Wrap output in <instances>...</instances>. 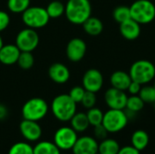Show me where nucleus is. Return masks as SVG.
Instances as JSON below:
<instances>
[{
  "mask_svg": "<svg viewBox=\"0 0 155 154\" xmlns=\"http://www.w3.org/2000/svg\"><path fill=\"white\" fill-rule=\"evenodd\" d=\"M67 20L74 25H83L92 15L89 0H68L64 10Z\"/></svg>",
  "mask_w": 155,
  "mask_h": 154,
  "instance_id": "obj_1",
  "label": "nucleus"
},
{
  "mask_svg": "<svg viewBox=\"0 0 155 154\" xmlns=\"http://www.w3.org/2000/svg\"><path fill=\"white\" fill-rule=\"evenodd\" d=\"M76 103L69 94H59L55 96L51 103L54 116L61 122H69L76 113Z\"/></svg>",
  "mask_w": 155,
  "mask_h": 154,
  "instance_id": "obj_2",
  "label": "nucleus"
},
{
  "mask_svg": "<svg viewBox=\"0 0 155 154\" xmlns=\"http://www.w3.org/2000/svg\"><path fill=\"white\" fill-rule=\"evenodd\" d=\"M129 74L132 81L142 85L148 84L155 78V65L149 60L140 59L135 61L130 67Z\"/></svg>",
  "mask_w": 155,
  "mask_h": 154,
  "instance_id": "obj_3",
  "label": "nucleus"
},
{
  "mask_svg": "<svg viewBox=\"0 0 155 154\" xmlns=\"http://www.w3.org/2000/svg\"><path fill=\"white\" fill-rule=\"evenodd\" d=\"M131 18L142 25L152 23L155 19V5L151 0H136L130 6Z\"/></svg>",
  "mask_w": 155,
  "mask_h": 154,
  "instance_id": "obj_4",
  "label": "nucleus"
},
{
  "mask_svg": "<svg viewBox=\"0 0 155 154\" xmlns=\"http://www.w3.org/2000/svg\"><path fill=\"white\" fill-rule=\"evenodd\" d=\"M128 123L129 119L124 110L109 109L104 113L102 124L109 133H117L123 131Z\"/></svg>",
  "mask_w": 155,
  "mask_h": 154,
  "instance_id": "obj_5",
  "label": "nucleus"
},
{
  "mask_svg": "<svg viewBox=\"0 0 155 154\" xmlns=\"http://www.w3.org/2000/svg\"><path fill=\"white\" fill-rule=\"evenodd\" d=\"M48 104L45 100L35 97L26 101L22 107V116L25 120L38 122L45 118L48 113Z\"/></svg>",
  "mask_w": 155,
  "mask_h": 154,
  "instance_id": "obj_6",
  "label": "nucleus"
},
{
  "mask_svg": "<svg viewBox=\"0 0 155 154\" xmlns=\"http://www.w3.org/2000/svg\"><path fill=\"white\" fill-rule=\"evenodd\" d=\"M22 20L27 27L35 30L45 26L50 17L45 8L41 6H29L22 13Z\"/></svg>",
  "mask_w": 155,
  "mask_h": 154,
  "instance_id": "obj_7",
  "label": "nucleus"
},
{
  "mask_svg": "<svg viewBox=\"0 0 155 154\" xmlns=\"http://www.w3.org/2000/svg\"><path fill=\"white\" fill-rule=\"evenodd\" d=\"M77 139V133L71 126H63L54 133V143L61 151H69L72 150Z\"/></svg>",
  "mask_w": 155,
  "mask_h": 154,
  "instance_id": "obj_8",
  "label": "nucleus"
},
{
  "mask_svg": "<svg viewBox=\"0 0 155 154\" xmlns=\"http://www.w3.org/2000/svg\"><path fill=\"white\" fill-rule=\"evenodd\" d=\"M39 44V35L35 29L25 28L21 30L15 38V45L21 52H33Z\"/></svg>",
  "mask_w": 155,
  "mask_h": 154,
  "instance_id": "obj_9",
  "label": "nucleus"
},
{
  "mask_svg": "<svg viewBox=\"0 0 155 154\" xmlns=\"http://www.w3.org/2000/svg\"><path fill=\"white\" fill-rule=\"evenodd\" d=\"M128 96L124 91L111 87L104 93V102L109 109L124 110Z\"/></svg>",
  "mask_w": 155,
  "mask_h": 154,
  "instance_id": "obj_10",
  "label": "nucleus"
},
{
  "mask_svg": "<svg viewBox=\"0 0 155 154\" xmlns=\"http://www.w3.org/2000/svg\"><path fill=\"white\" fill-rule=\"evenodd\" d=\"M82 84V86L85 89V91L96 93L104 85V76L99 70L92 68L84 73Z\"/></svg>",
  "mask_w": 155,
  "mask_h": 154,
  "instance_id": "obj_11",
  "label": "nucleus"
},
{
  "mask_svg": "<svg viewBox=\"0 0 155 154\" xmlns=\"http://www.w3.org/2000/svg\"><path fill=\"white\" fill-rule=\"evenodd\" d=\"M87 46L85 42L78 37L71 39L66 45V56L67 58L74 63L80 62L85 55Z\"/></svg>",
  "mask_w": 155,
  "mask_h": 154,
  "instance_id": "obj_12",
  "label": "nucleus"
},
{
  "mask_svg": "<svg viewBox=\"0 0 155 154\" xmlns=\"http://www.w3.org/2000/svg\"><path fill=\"white\" fill-rule=\"evenodd\" d=\"M19 131L23 137L28 142H37L43 133L38 122L24 119L19 124Z\"/></svg>",
  "mask_w": 155,
  "mask_h": 154,
  "instance_id": "obj_13",
  "label": "nucleus"
},
{
  "mask_svg": "<svg viewBox=\"0 0 155 154\" xmlns=\"http://www.w3.org/2000/svg\"><path fill=\"white\" fill-rule=\"evenodd\" d=\"M98 142L92 136H82L72 148L73 154H95L98 152Z\"/></svg>",
  "mask_w": 155,
  "mask_h": 154,
  "instance_id": "obj_14",
  "label": "nucleus"
},
{
  "mask_svg": "<svg viewBox=\"0 0 155 154\" xmlns=\"http://www.w3.org/2000/svg\"><path fill=\"white\" fill-rule=\"evenodd\" d=\"M119 25H120L119 26L120 34L124 39L128 41L136 40L142 33L141 25L136 21H134L133 18H130Z\"/></svg>",
  "mask_w": 155,
  "mask_h": 154,
  "instance_id": "obj_15",
  "label": "nucleus"
},
{
  "mask_svg": "<svg viewBox=\"0 0 155 154\" xmlns=\"http://www.w3.org/2000/svg\"><path fill=\"white\" fill-rule=\"evenodd\" d=\"M48 75L54 83L63 84L68 82L70 78V71L64 64L61 63H55L49 67Z\"/></svg>",
  "mask_w": 155,
  "mask_h": 154,
  "instance_id": "obj_16",
  "label": "nucleus"
},
{
  "mask_svg": "<svg viewBox=\"0 0 155 154\" xmlns=\"http://www.w3.org/2000/svg\"><path fill=\"white\" fill-rule=\"evenodd\" d=\"M21 51L13 44H4L0 49V63L5 65H12L17 63Z\"/></svg>",
  "mask_w": 155,
  "mask_h": 154,
  "instance_id": "obj_17",
  "label": "nucleus"
},
{
  "mask_svg": "<svg viewBox=\"0 0 155 154\" xmlns=\"http://www.w3.org/2000/svg\"><path fill=\"white\" fill-rule=\"evenodd\" d=\"M132 82V78L129 74V73H126L124 71H115L112 74L110 77V84L112 87L122 90V91H127L129 84Z\"/></svg>",
  "mask_w": 155,
  "mask_h": 154,
  "instance_id": "obj_18",
  "label": "nucleus"
},
{
  "mask_svg": "<svg viewBox=\"0 0 155 154\" xmlns=\"http://www.w3.org/2000/svg\"><path fill=\"white\" fill-rule=\"evenodd\" d=\"M150 143V136L144 130H137L131 136V145L140 152L145 150Z\"/></svg>",
  "mask_w": 155,
  "mask_h": 154,
  "instance_id": "obj_19",
  "label": "nucleus"
},
{
  "mask_svg": "<svg viewBox=\"0 0 155 154\" xmlns=\"http://www.w3.org/2000/svg\"><path fill=\"white\" fill-rule=\"evenodd\" d=\"M84 30V32L92 36H96L99 35L103 30H104V24L103 22L97 18V17H94V16H90L83 25Z\"/></svg>",
  "mask_w": 155,
  "mask_h": 154,
  "instance_id": "obj_20",
  "label": "nucleus"
},
{
  "mask_svg": "<svg viewBox=\"0 0 155 154\" xmlns=\"http://www.w3.org/2000/svg\"><path fill=\"white\" fill-rule=\"evenodd\" d=\"M69 122L71 123V127L77 133L85 132L90 126V123H89V121L85 113H75Z\"/></svg>",
  "mask_w": 155,
  "mask_h": 154,
  "instance_id": "obj_21",
  "label": "nucleus"
},
{
  "mask_svg": "<svg viewBox=\"0 0 155 154\" xmlns=\"http://www.w3.org/2000/svg\"><path fill=\"white\" fill-rule=\"evenodd\" d=\"M120 149V143L115 139L111 138L101 141L98 145V152L101 154H117Z\"/></svg>",
  "mask_w": 155,
  "mask_h": 154,
  "instance_id": "obj_22",
  "label": "nucleus"
},
{
  "mask_svg": "<svg viewBox=\"0 0 155 154\" xmlns=\"http://www.w3.org/2000/svg\"><path fill=\"white\" fill-rule=\"evenodd\" d=\"M34 154H61V150L53 143L43 141L34 147Z\"/></svg>",
  "mask_w": 155,
  "mask_h": 154,
  "instance_id": "obj_23",
  "label": "nucleus"
},
{
  "mask_svg": "<svg viewBox=\"0 0 155 154\" xmlns=\"http://www.w3.org/2000/svg\"><path fill=\"white\" fill-rule=\"evenodd\" d=\"M45 9L50 18H58L64 14L65 5L61 0H54L48 4Z\"/></svg>",
  "mask_w": 155,
  "mask_h": 154,
  "instance_id": "obj_24",
  "label": "nucleus"
},
{
  "mask_svg": "<svg viewBox=\"0 0 155 154\" xmlns=\"http://www.w3.org/2000/svg\"><path fill=\"white\" fill-rule=\"evenodd\" d=\"M144 104H145L144 102L141 99L139 95H131V96H128L126 107L124 110H127L134 113H138L143 109Z\"/></svg>",
  "mask_w": 155,
  "mask_h": 154,
  "instance_id": "obj_25",
  "label": "nucleus"
},
{
  "mask_svg": "<svg viewBox=\"0 0 155 154\" xmlns=\"http://www.w3.org/2000/svg\"><path fill=\"white\" fill-rule=\"evenodd\" d=\"M113 17L115 22L121 24L131 18L130 6L127 5H118L113 11Z\"/></svg>",
  "mask_w": 155,
  "mask_h": 154,
  "instance_id": "obj_26",
  "label": "nucleus"
},
{
  "mask_svg": "<svg viewBox=\"0 0 155 154\" xmlns=\"http://www.w3.org/2000/svg\"><path fill=\"white\" fill-rule=\"evenodd\" d=\"M30 6V0H7L8 9L15 14H22Z\"/></svg>",
  "mask_w": 155,
  "mask_h": 154,
  "instance_id": "obj_27",
  "label": "nucleus"
},
{
  "mask_svg": "<svg viewBox=\"0 0 155 154\" xmlns=\"http://www.w3.org/2000/svg\"><path fill=\"white\" fill-rule=\"evenodd\" d=\"M89 123L91 126L94 127L96 125L102 124L103 123V118H104V113L102 112L101 109L97 107H93L91 109H88L86 113Z\"/></svg>",
  "mask_w": 155,
  "mask_h": 154,
  "instance_id": "obj_28",
  "label": "nucleus"
},
{
  "mask_svg": "<svg viewBox=\"0 0 155 154\" xmlns=\"http://www.w3.org/2000/svg\"><path fill=\"white\" fill-rule=\"evenodd\" d=\"M16 64L24 70L31 69L35 64V58L32 52H21Z\"/></svg>",
  "mask_w": 155,
  "mask_h": 154,
  "instance_id": "obj_29",
  "label": "nucleus"
},
{
  "mask_svg": "<svg viewBox=\"0 0 155 154\" xmlns=\"http://www.w3.org/2000/svg\"><path fill=\"white\" fill-rule=\"evenodd\" d=\"M138 95L144 102V103H155V88L153 87V85H148V84L143 85Z\"/></svg>",
  "mask_w": 155,
  "mask_h": 154,
  "instance_id": "obj_30",
  "label": "nucleus"
},
{
  "mask_svg": "<svg viewBox=\"0 0 155 154\" xmlns=\"http://www.w3.org/2000/svg\"><path fill=\"white\" fill-rule=\"evenodd\" d=\"M7 154H34V147L27 143L18 142L10 147Z\"/></svg>",
  "mask_w": 155,
  "mask_h": 154,
  "instance_id": "obj_31",
  "label": "nucleus"
},
{
  "mask_svg": "<svg viewBox=\"0 0 155 154\" xmlns=\"http://www.w3.org/2000/svg\"><path fill=\"white\" fill-rule=\"evenodd\" d=\"M96 101H97V98H96L95 93L85 91V93L81 101V103L85 109L88 110V109H91L95 106Z\"/></svg>",
  "mask_w": 155,
  "mask_h": 154,
  "instance_id": "obj_32",
  "label": "nucleus"
},
{
  "mask_svg": "<svg viewBox=\"0 0 155 154\" xmlns=\"http://www.w3.org/2000/svg\"><path fill=\"white\" fill-rule=\"evenodd\" d=\"M84 93H85V89L83 86L76 85V86H74L70 90L68 94L76 103H81Z\"/></svg>",
  "mask_w": 155,
  "mask_h": 154,
  "instance_id": "obj_33",
  "label": "nucleus"
},
{
  "mask_svg": "<svg viewBox=\"0 0 155 154\" xmlns=\"http://www.w3.org/2000/svg\"><path fill=\"white\" fill-rule=\"evenodd\" d=\"M108 133H109L104 127L103 124H99V125H96L94 127V138L96 140L103 141V140L106 139L108 136Z\"/></svg>",
  "mask_w": 155,
  "mask_h": 154,
  "instance_id": "obj_34",
  "label": "nucleus"
},
{
  "mask_svg": "<svg viewBox=\"0 0 155 154\" xmlns=\"http://www.w3.org/2000/svg\"><path fill=\"white\" fill-rule=\"evenodd\" d=\"M10 24V17L5 11L0 10V33L7 28Z\"/></svg>",
  "mask_w": 155,
  "mask_h": 154,
  "instance_id": "obj_35",
  "label": "nucleus"
},
{
  "mask_svg": "<svg viewBox=\"0 0 155 154\" xmlns=\"http://www.w3.org/2000/svg\"><path fill=\"white\" fill-rule=\"evenodd\" d=\"M142 84L137 83V82H134V81H132L131 84H129L128 86V93L131 94V95H138L140 91H141V88H142Z\"/></svg>",
  "mask_w": 155,
  "mask_h": 154,
  "instance_id": "obj_36",
  "label": "nucleus"
},
{
  "mask_svg": "<svg viewBox=\"0 0 155 154\" xmlns=\"http://www.w3.org/2000/svg\"><path fill=\"white\" fill-rule=\"evenodd\" d=\"M117 154H141V152L135 149L132 145H126L124 147H121Z\"/></svg>",
  "mask_w": 155,
  "mask_h": 154,
  "instance_id": "obj_37",
  "label": "nucleus"
},
{
  "mask_svg": "<svg viewBox=\"0 0 155 154\" xmlns=\"http://www.w3.org/2000/svg\"><path fill=\"white\" fill-rule=\"evenodd\" d=\"M8 115V110L5 107V105L0 103V121L5 120Z\"/></svg>",
  "mask_w": 155,
  "mask_h": 154,
  "instance_id": "obj_38",
  "label": "nucleus"
},
{
  "mask_svg": "<svg viewBox=\"0 0 155 154\" xmlns=\"http://www.w3.org/2000/svg\"><path fill=\"white\" fill-rule=\"evenodd\" d=\"M3 45H4V42H3V39H2V37H1V35H0V49L2 48Z\"/></svg>",
  "mask_w": 155,
  "mask_h": 154,
  "instance_id": "obj_39",
  "label": "nucleus"
},
{
  "mask_svg": "<svg viewBox=\"0 0 155 154\" xmlns=\"http://www.w3.org/2000/svg\"><path fill=\"white\" fill-rule=\"evenodd\" d=\"M153 87L155 88V78H154V80H153Z\"/></svg>",
  "mask_w": 155,
  "mask_h": 154,
  "instance_id": "obj_40",
  "label": "nucleus"
},
{
  "mask_svg": "<svg viewBox=\"0 0 155 154\" xmlns=\"http://www.w3.org/2000/svg\"><path fill=\"white\" fill-rule=\"evenodd\" d=\"M153 106H154V112H155V103H153Z\"/></svg>",
  "mask_w": 155,
  "mask_h": 154,
  "instance_id": "obj_41",
  "label": "nucleus"
},
{
  "mask_svg": "<svg viewBox=\"0 0 155 154\" xmlns=\"http://www.w3.org/2000/svg\"><path fill=\"white\" fill-rule=\"evenodd\" d=\"M95 154H101V153H99V152H97V153H95Z\"/></svg>",
  "mask_w": 155,
  "mask_h": 154,
  "instance_id": "obj_42",
  "label": "nucleus"
},
{
  "mask_svg": "<svg viewBox=\"0 0 155 154\" xmlns=\"http://www.w3.org/2000/svg\"><path fill=\"white\" fill-rule=\"evenodd\" d=\"M61 154H67V153H61Z\"/></svg>",
  "mask_w": 155,
  "mask_h": 154,
  "instance_id": "obj_43",
  "label": "nucleus"
}]
</instances>
